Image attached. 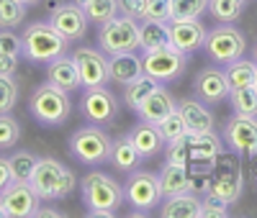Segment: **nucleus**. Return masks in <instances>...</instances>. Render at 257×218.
I'll use <instances>...</instances> for the list:
<instances>
[{
    "mask_svg": "<svg viewBox=\"0 0 257 218\" xmlns=\"http://www.w3.org/2000/svg\"><path fill=\"white\" fill-rule=\"evenodd\" d=\"M75 172L59 159L41 157L36 162V169L31 174V187L39 192L41 200H64L75 190Z\"/></svg>",
    "mask_w": 257,
    "mask_h": 218,
    "instance_id": "f257e3e1",
    "label": "nucleus"
},
{
    "mask_svg": "<svg viewBox=\"0 0 257 218\" xmlns=\"http://www.w3.org/2000/svg\"><path fill=\"white\" fill-rule=\"evenodd\" d=\"M24 39V57L29 62H54L57 57L67 54L70 39H64L49 21H34L21 34Z\"/></svg>",
    "mask_w": 257,
    "mask_h": 218,
    "instance_id": "f03ea898",
    "label": "nucleus"
},
{
    "mask_svg": "<svg viewBox=\"0 0 257 218\" xmlns=\"http://www.w3.org/2000/svg\"><path fill=\"white\" fill-rule=\"evenodd\" d=\"M29 113L36 123L41 126H62L67 123L70 113H72V103H70V93H64L62 87L44 82L39 85L36 90L31 93L29 100Z\"/></svg>",
    "mask_w": 257,
    "mask_h": 218,
    "instance_id": "7ed1b4c3",
    "label": "nucleus"
},
{
    "mask_svg": "<svg viewBox=\"0 0 257 218\" xmlns=\"http://www.w3.org/2000/svg\"><path fill=\"white\" fill-rule=\"evenodd\" d=\"M82 200L88 205V213L93 210H118L123 198V185H118L105 172H88L80 180Z\"/></svg>",
    "mask_w": 257,
    "mask_h": 218,
    "instance_id": "20e7f679",
    "label": "nucleus"
},
{
    "mask_svg": "<svg viewBox=\"0 0 257 218\" xmlns=\"http://www.w3.org/2000/svg\"><path fill=\"white\" fill-rule=\"evenodd\" d=\"M211 192L224 198L229 205L242 195V164L239 154L224 149L211 164Z\"/></svg>",
    "mask_w": 257,
    "mask_h": 218,
    "instance_id": "39448f33",
    "label": "nucleus"
},
{
    "mask_svg": "<svg viewBox=\"0 0 257 218\" xmlns=\"http://www.w3.org/2000/svg\"><path fill=\"white\" fill-rule=\"evenodd\" d=\"M98 47L105 54L137 52L139 49V21L116 13L111 21L98 26Z\"/></svg>",
    "mask_w": 257,
    "mask_h": 218,
    "instance_id": "423d86ee",
    "label": "nucleus"
},
{
    "mask_svg": "<svg viewBox=\"0 0 257 218\" xmlns=\"http://www.w3.org/2000/svg\"><path fill=\"white\" fill-rule=\"evenodd\" d=\"M111 136L100 126H82L70 136V154L80 164H103L111 157Z\"/></svg>",
    "mask_w": 257,
    "mask_h": 218,
    "instance_id": "0eeeda50",
    "label": "nucleus"
},
{
    "mask_svg": "<svg viewBox=\"0 0 257 218\" xmlns=\"http://www.w3.org/2000/svg\"><path fill=\"white\" fill-rule=\"evenodd\" d=\"M123 198L137 213H149V210L160 208V203H162L160 174L147 172V169L128 172V180L123 182Z\"/></svg>",
    "mask_w": 257,
    "mask_h": 218,
    "instance_id": "6e6552de",
    "label": "nucleus"
},
{
    "mask_svg": "<svg viewBox=\"0 0 257 218\" xmlns=\"http://www.w3.org/2000/svg\"><path fill=\"white\" fill-rule=\"evenodd\" d=\"M206 52L213 62H231V59H239L244 57V49H247V39L244 34L237 29V26H231V24H221L216 26L213 31L206 34Z\"/></svg>",
    "mask_w": 257,
    "mask_h": 218,
    "instance_id": "1a4fd4ad",
    "label": "nucleus"
},
{
    "mask_svg": "<svg viewBox=\"0 0 257 218\" xmlns=\"http://www.w3.org/2000/svg\"><path fill=\"white\" fill-rule=\"evenodd\" d=\"M142 64H144V75L155 77L157 82H170V80H178L185 72L188 54H183L175 47H165V49H155V52H144Z\"/></svg>",
    "mask_w": 257,
    "mask_h": 218,
    "instance_id": "9d476101",
    "label": "nucleus"
},
{
    "mask_svg": "<svg viewBox=\"0 0 257 218\" xmlns=\"http://www.w3.org/2000/svg\"><path fill=\"white\" fill-rule=\"evenodd\" d=\"M0 205H3L8 218H31L41 208V198L31 187V182L11 180L3 190H0Z\"/></svg>",
    "mask_w": 257,
    "mask_h": 218,
    "instance_id": "9b49d317",
    "label": "nucleus"
},
{
    "mask_svg": "<svg viewBox=\"0 0 257 218\" xmlns=\"http://www.w3.org/2000/svg\"><path fill=\"white\" fill-rule=\"evenodd\" d=\"M226 149L237 151V154L257 157V116H239L234 113L221 134Z\"/></svg>",
    "mask_w": 257,
    "mask_h": 218,
    "instance_id": "f8f14e48",
    "label": "nucleus"
},
{
    "mask_svg": "<svg viewBox=\"0 0 257 218\" xmlns=\"http://www.w3.org/2000/svg\"><path fill=\"white\" fill-rule=\"evenodd\" d=\"M116 98L105 85L100 87H85V93L80 98V113L88 118L90 123H108L116 118Z\"/></svg>",
    "mask_w": 257,
    "mask_h": 218,
    "instance_id": "ddd939ff",
    "label": "nucleus"
},
{
    "mask_svg": "<svg viewBox=\"0 0 257 218\" xmlns=\"http://www.w3.org/2000/svg\"><path fill=\"white\" fill-rule=\"evenodd\" d=\"M183 141L188 149V169L190 167L211 169L213 159L224 151V139L216 136L213 131H208V134H190L188 131V136H183Z\"/></svg>",
    "mask_w": 257,
    "mask_h": 218,
    "instance_id": "4468645a",
    "label": "nucleus"
},
{
    "mask_svg": "<svg viewBox=\"0 0 257 218\" xmlns=\"http://www.w3.org/2000/svg\"><path fill=\"white\" fill-rule=\"evenodd\" d=\"M49 24L70 41H80L85 39V34H88V16H85V11L75 3V0H67V3H59L52 8V18Z\"/></svg>",
    "mask_w": 257,
    "mask_h": 218,
    "instance_id": "2eb2a0df",
    "label": "nucleus"
},
{
    "mask_svg": "<svg viewBox=\"0 0 257 218\" xmlns=\"http://www.w3.org/2000/svg\"><path fill=\"white\" fill-rule=\"evenodd\" d=\"M75 62L80 70V80L82 87H100L108 80V57L103 49H93V47H80L75 49Z\"/></svg>",
    "mask_w": 257,
    "mask_h": 218,
    "instance_id": "dca6fc26",
    "label": "nucleus"
},
{
    "mask_svg": "<svg viewBox=\"0 0 257 218\" xmlns=\"http://www.w3.org/2000/svg\"><path fill=\"white\" fill-rule=\"evenodd\" d=\"M193 90H196V98L208 103V105H216L221 100H229L231 93V85L226 80V72L219 67H206L196 75V82H193Z\"/></svg>",
    "mask_w": 257,
    "mask_h": 218,
    "instance_id": "f3484780",
    "label": "nucleus"
},
{
    "mask_svg": "<svg viewBox=\"0 0 257 218\" xmlns=\"http://www.w3.org/2000/svg\"><path fill=\"white\" fill-rule=\"evenodd\" d=\"M170 24V41L173 47L180 49L183 54H193L198 52L203 44H206V29L203 24L196 18V21H167Z\"/></svg>",
    "mask_w": 257,
    "mask_h": 218,
    "instance_id": "a211bd4d",
    "label": "nucleus"
},
{
    "mask_svg": "<svg viewBox=\"0 0 257 218\" xmlns=\"http://www.w3.org/2000/svg\"><path fill=\"white\" fill-rule=\"evenodd\" d=\"M178 113L183 116L190 134H208V131H213V126H216L213 113L208 111V103H203L198 98L178 100Z\"/></svg>",
    "mask_w": 257,
    "mask_h": 218,
    "instance_id": "6ab92c4d",
    "label": "nucleus"
},
{
    "mask_svg": "<svg viewBox=\"0 0 257 218\" xmlns=\"http://www.w3.org/2000/svg\"><path fill=\"white\" fill-rule=\"evenodd\" d=\"M175 108H178V103H175L173 95H170V90H167V87H162V85H157V90L142 103L137 116H139V121H147V123H155L157 126V123H162L170 113H173Z\"/></svg>",
    "mask_w": 257,
    "mask_h": 218,
    "instance_id": "aec40b11",
    "label": "nucleus"
},
{
    "mask_svg": "<svg viewBox=\"0 0 257 218\" xmlns=\"http://www.w3.org/2000/svg\"><path fill=\"white\" fill-rule=\"evenodd\" d=\"M139 75H144V64L137 52H118L108 54V80L118 85L134 82Z\"/></svg>",
    "mask_w": 257,
    "mask_h": 218,
    "instance_id": "412c9836",
    "label": "nucleus"
},
{
    "mask_svg": "<svg viewBox=\"0 0 257 218\" xmlns=\"http://www.w3.org/2000/svg\"><path fill=\"white\" fill-rule=\"evenodd\" d=\"M157 210L162 218H201V195L190 190L170 195V198H162Z\"/></svg>",
    "mask_w": 257,
    "mask_h": 218,
    "instance_id": "4be33fe9",
    "label": "nucleus"
},
{
    "mask_svg": "<svg viewBox=\"0 0 257 218\" xmlns=\"http://www.w3.org/2000/svg\"><path fill=\"white\" fill-rule=\"evenodd\" d=\"M47 75H49V82L57 85V87H62L64 93H72V90H77V87H82L77 62H75V57H70V54H62V57H57L54 62H49Z\"/></svg>",
    "mask_w": 257,
    "mask_h": 218,
    "instance_id": "5701e85b",
    "label": "nucleus"
},
{
    "mask_svg": "<svg viewBox=\"0 0 257 218\" xmlns=\"http://www.w3.org/2000/svg\"><path fill=\"white\" fill-rule=\"evenodd\" d=\"M128 139H132V144L137 146V151L142 154V159L147 157H155L157 151L165 146V139L160 134V128L155 123H147V121H139L132 131H128Z\"/></svg>",
    "mask_w": 257,
    "mask_h": 218,
    "instance_id": "b1692460",
    "label": "nucleus"
},
{
    "mask_svg": "<svg viewBox=\"0 0 257 218\" xmlns=\"http://www.w3.org/2000/svg\"><path fill=\"white\" fill-rule=\"evenodd\" d=\"M173 47L170 41V24L167 21H142L139 24V49L142 52H155Z\"/></svg>",
    "mask_w": 257,
    "mask_h": 218,
    "instance_id": "393cba45",
    "label": "nucleus"
},
{
    "mask_svg": "<svg viewBox=\"0 0 257 218\" xmlns=\"http://www.w3.org/2000/svg\"><path fill=\"white\" fill-rule=\"evenodd\" d=\"M190 185V172L185 164H170L165 162V167L160 169V187H162V198H170V195L185 192Z\"/></svg>",
    "mask_w": 257,
    "mask_h": 218,
    "instance_id": "a878e982",
    "label": "nucleus"
},
{
    "mask_svg": "<svg viewBox=\"0 0 257 218\" xmlns=\"http://www.w3.org/2000/svg\"><path fill=\"white\" fill-rule=\"evenodd\" d=\"M108 162H113V167L121 169V172H134V169H139L142 154L137 151V146L132 144L128 134L121 136V139H116V141L111 144V157H108Z\"/></svg>",
    "mask_w": 257,
    "mask_h": 218,
    "instance_id": "bb28decb",
    "label": "nucleus"
},
{
    "mask_svg": "<svg viewBox=\"0 0 257 218\" xmlns=\"http://www.w3.org/2000/svg\"><path fill=\"white\" fill-rule=\"evenodd\" d=\"M157 85H160V82H157L155 77H149V75H139L134 82L123 85V100H126V105L137 113L139 108H142V103L157 90Z\"/></svg>",
    "mask_w": 257,
    "mask_h": 218,
    "instance_id": "cd10ccee",
    "label": "nucleus"
},
{
    "mask_svg": "<svg viewBox=\"0 0 257 218\" xmlns=\"http://www.w3.org/2000/svg\"><path fill=\"white\" fill-rule=\"evenodd\" d=\"M224 72H226V80L231 87H247V85L257 82V62L244 59V57L231 59V62H226Z\"/></svg>",
    "mask_w": 257,
    "mask_h": 218,
    "instance_id": "c85d7f7f",
    "label": "nucleus"
},
{
    "mask_svg": "<svg viewBox=\"0 0 257 218\" xmlns=\"http://www.w3.org/2000/svg\"><path fill=\"white\" fill-rule=\"evenodd\" d=\"M229 103L234 108V113H239V116H257V85L231 87Z\"/></svg>",
    "mask_w": 257,
    "mask_h": 218,
    "instance_id": "c756f323",
    "label": "nucleus"
},
{
    "mask_svg": "<svg viewBox=\"0 0 257 218\" xmlns=\"http://www.w3.org/2000/svg\"><path fill=\"white\" fill-rule=\"evenodd\" d=\"M75 3L85 11V16H88V21H93V24H105V21H111L118 8H116V0H75Z\"/></svg>",
    "mask_w": 257,
    "mask_h": 218,
    "instance_id": "7c9ffc66",
    "label": "nucleus"
},
{
    "mask_svg": "<svg viewBox=\"0 0 257 218\" xmlns=\"http://www.w3.org/2000/svg\"><path fill=\"white\" fill-rule=\"evenodd\" d=\"M208 11V0H170V21H196Z\"/></svg>",
    "mask_w": 257,
    "mask_h": 218,
    "instance_id": "2f4dec72",
    "label": "nucleus"
},
{
    "mask_svg": "<svg viewBox=\"0 0 257 218\" xmlns=\"http://www.w3.org/2000/svg\"><path fill=\"white\" fill-rule=\"evenodd\" d=\"M8 159H11V177L18 180V182H31V174L36 169L39 157H34L31 151L21 149V151H13Z\"/></svg>",
    "mask_w": 257,
    "mask_h": 218,
    "instance_id": "473e14b6",
    "label": "nucleus"
},
{
    "mask_svg": "<svg viewBox=\"0 0 257 218\" xmlns=\"http://www.w3.org/2000/svg\"><path fill=\"white\" fill-rule=\"evenodd\" d=\"M26 3L21 0H0V29H16L26 21Z\"/></svg>",
    "mask_w": 257,
    "mask_h": 218,
    "instance_id": "72a5a7b5",
    "label": "nucleus"
},
{
    "mask_svg": "<svg viewBox=\"0 0 257 218\" xmlns=\"http://www.w3.org/2000/svg\"><path fill=\"white\" fill-rule=\"evenodd\" d=\"M244 3L247 0H208V11L216 21H221V24H231V21L239 18Z\"/></svg>",
    "mask_w": 257,
    "mask_h": 218,
    "instance_id": "f704fd0d",
    "label": "nucleus"
},
{
    "mask_svg": "<svg viewBox=\"0 0 257 218\" xmlns=\"http://www.w3.org/2000/svg\"><path fill=\"white\" fill-rule=\"evenodd\" d=\"M157 128H160V134H162L165 144H170V141H178V139H183V136L188 134V126H185L183 116L178 113V108H175V111L170 113L162 123H157Z\"/></svg>",
    "mask_w": 257,
    "mask_h": 218,
    "instance_id": "c9c22d12",
    "label": "nucleus"
},
{
    "mask_svg": "<svg viewBox=\"0 0 257 218\" xmlns=\"http://www.w3.org/2000/svg\"><path fill=\"white\" fill-rule=\"evenodd\" d=\"M18 80L16 75H0V113H11L18 103Z\"/></svg>",
    "mask_w": 257,
    "mask_h": 218,
    "instance_id": "e433bc0d",
    "label": "nucleus"
},
{
    "mask_svg": "<svg viewBox=\"0 0 257 218\" xmlns=\"http://www.w3.org/2000/svg\"><path fill=\"white\" fill-rule=\"evenodd\" d=\"M21 139V123L11 113H0V149H11Z\"/></svg>",
    "mask_w": 257,
    "mask_h": 218,
    "instance_id": "4c0bfd02",
    "label": "nucleus"
},
{
    "mask_svg": "<svg viewBox=\"0 0 257 218\" xmlns=\"http://www.w3.org/2000/svg\"><path fill=\"white\" fill-rule=\"evenodd\" d=\"M201 218H229V203L213 192L201 198Z\"/></svg>",
    "mask_w": 257,
    "mask_h": 218,
    "instance_id": "58836bf2",
    "label": "nucleus"
},
{
    "mask_svg": "<svg viewBox=\"0 0 257 218\" xmlns=\"http://www.w3.org/2000/svg\"><path fill=\"white\" fill-rule=\"evenodd\" d=\"M0 54H11V57L24 54V39H21L18 34H13V29L0 31Z\"/></svg>",
    "mask_w": 257,
    "mask_h": 218,
    "instance_id": "ea45409f",
    "label": "nucleus"
},
{
    "mask_svg": "<svg viewBox=\"0 0 257 218\" xmlns=\"http://www.w3.org/2000/svg\"><path fill=\"white\" fill-rule=\"evenodd\" d=\"M116 8L121 16L134 18V21H144V11H147V0H116Z\"/></svg>",
    "mask_w": 257,
    "mask_h": 218,
    "instance_id": "a19ab883",
    "label": "nucleus"
},
{
    "mask_svg": "<svg viewBox=\"0 0 257 218\" xmlns=\"http://www.w3.org/2000/svg\"><path fill=\"white\" fill-rule=\"evenodd\" d=\"M147 21H170V0H147Z\"/></svg>",
    "mask_w": 257,
    "mask_h": 218,
    "instance_id": "79ce46f5",
    "label": "nucleus"
},
{
    "mask_svg": "<svg viewBox=\"0 0 257 218\" xmlns=\"http://www.w3.org/2000/svg\"><path fill=\"white\" fill-rule=\"evenodd\" d=\"M16 67H18V57L0 54V75H16Z\"/></svg>",
    "mask_w": 257,
    "mask_h": 218,
    "instance_id": "37998d69",
    "label": "nucleus"
},
{
    "mask_svg": "<svg viewBox=\"0 0 257 218\" xmlns=\"http://www.w3.org/2000/svg\"><path fill=\"white\" fill-rule=\"evenodd\" d=\"M11 159L8 157H0V190H3L8 182H11Z\"/></svg>",
    "mask_w": 257,
    "mask_h": 218,
    "instance_id": "c03bdc74",
    "label": "nucleus"
},
{
    "mask_svg": "<svg viewBox=\"0 0 257 218\" xmlns=\"http://www.w3.org/2000/svg\"><path fill=\"white\" fill-rule=\"evenodd\" d=\"M36 215H54V218H62L64 213H62V210H57V208H39V210H36Z\"/></svg>",
    "mask_w": 257,
    "mask_h": 218,
    "instance_id": "a18cd8bd",
    "label": "nucleus"
},
{
    "mask_svg": "<svg viewBox=\"0 0 257 218\" xmlns=\"http://www.w3.org/2000/svg\"><path fill=\"white\" fill-rule=\"evenodd\" d=\"M90 215H93V218H113L116 210H93Z\"/></svg>",
    "mask_w": 257,
    "mask_h": 218,
    "instance_id": "49530a36",
    "label": "nucleus"
},
{
    "mask_svg": "<svg viewBox=\"0 0 257 218\" xmlns=\"http://www.w3.org/2000/svg\"><path fill=\"white\" fill-rule=\"evenodd\" d=\"M21 3H26V6H36L39 0H21Z\"/></svg>",
    "mask_w": 257,
    "mask_h": 218,
    "instance_id": "de8ad7c7",
    "label": "nucleus"
},
{
    "mask_svg": "<svg viewBox=\"0 0 257 218\" xmlns=\"http://www.w3.org/2000/svg\"><path fill=\"white\" fill-rule=\"evenodd\" d=\"M0 218H8V215H6V210H3V205H0Z\"/></svg>",
    "mask_w": 257,
    "mask_h": 218,
    "instance_id": "09e8293b",
    "label": "nucleus"
},
{
    "mask_svg": "<svg viewBox=\"0 0 257 218\" xmlns=\"http://www.w3.org/2000/svg\"><path fill=\"white\" fill-rule=\"evenodd\" d=\"M254 62H257V47H254Z\"/></svg>",
    "mask_w": 257,
    "mask_h": 218,
    "instance_id": "8fccbe9b",
    "label": "nucleus"
},
{
    "mask_svg": "<svg viewBox=\"0 0 257 218\" xmlns=\"http://www.w3.org/2000/svg\"><path fill=\"white\" fill-rule=\"evenodd\" d=\"M254 85H257V82H254Z\"/></svg>",
    "mask_w": 257,
    "mask_h": 218,
    "instance_id": "3c124183",
    "label": "nucleus"
}]
</instances>
